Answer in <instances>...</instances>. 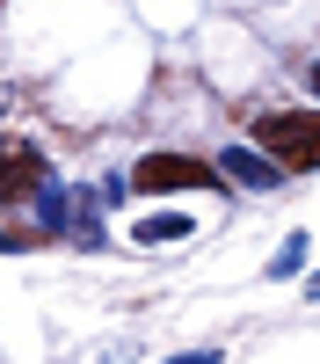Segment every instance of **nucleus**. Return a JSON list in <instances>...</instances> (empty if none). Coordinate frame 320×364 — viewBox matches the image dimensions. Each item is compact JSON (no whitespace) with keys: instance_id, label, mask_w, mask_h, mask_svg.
<instances>
[{"instance_id":"f257e3e1","label":"nucleus","mask_w":320,"mask_h":364,"mask_svg":"<svg viewBox=\"0 0 320 364\" xmlns=\"http://www.w3.org/2000/svg\"><path fill=\"white\" fill-rule=\"evenodd\" d=\"M255 154H270L277 168H320V109H262Z\"/></svg>"},{"instance_id":"f03ea898","label":"nucleus","mask_w":320,"mask_h":364,"mask_svg":"<svg viewBox=\"0 0 320 364\" xmlns=\"http://www.w3.org/2000/svg\"><path fill=\"white\" fill-rule=\"evenodd\" d=\"M124 182H131V190H153V197H175V190H211L219 168H204L189 154H145L138 175H124Z\"/></svg>"},{"instance_id":"7ed1b4c3","label":"nucleus","mask_w":320,"mask_h":364,"mask_svg":"<svg viewBox=\"0 0 320 364\" xmlns=\"http://www.w3.org/2000/svg\"><path fill=\"white\" fill-rule=\"evenodd\" d=\"M44 182V154L29 139H8L0 146V204H15V197H29Z\"/></svg>"},{"instance_id":"20e7f679","label":"nucleus","mask_w":320,"mask_h":364,"mask_svg":"<svg viewBox=\"0 0 320 364\" xmlns=\"http://www.w3.org/2000/svg\"><path fill=\"white\" fill-rule=\"evenodd\" d=\"M219 182H241V190H277V182H284V168H277L270 154H255V146H226Z\"/></svg>"},{"instance_id":"39448f33","label":"nucleus","mask_w":320,"mask_h":364,"mask_svg":"<svg viewBox=\"0 0 320 364\" xmlns=\"http://www.w3.org/2000/svg\"><path fill=\"white\" fill-rule=\"evenodd\" d=\"M29 197H37V219H44V233H73V190H66V182H51V175H44Z\"/></svg>"},{"instance_id":"423d86ee","label":"nucleus","mask_w":320,"mask_h":364,"mask_svg":"<svg viewBox=\"0 0 320 364\" xmlns=\"http://www.w3.org/2000/svg\"><path fill=\"white\" fill-rule=\"evenodd\" d=\"M197 226L182 219V211H160V219H145V226H131V240L138 248H175V240H189Z\"/></svg>"},{"instance_id":"0eeeda50","label":"nucleus","mask_w":320,"mask_h":364,"mask_svg":"<svg viewBox=\"0 0 320 364\" xmlns=\"http://www.w3.org/2000/svg\"><path fill=\"white\" fill-rule=\"evenodd\" d=\"M306 240L313 233H284V248L270 255V277H299V269H306Z\"/></svg>"},{"instance_id":"6e6552de","label":"nucleus","mask_w":320,"mask_h":364,"mask_svg":"<svg viewBox=\"0 0 320 364\" xmlns=\"http://www.w3.org/2000/svg\"><path fill=\"white\" fill-rule=\"evenodd\" d=\"M167 364H219V350H189V357H167Z\"/></svg>"},{"instance_id":"1a4fd4ad","label":"nucleus","mask_w":320,"mask_h":364,"mask_svg":"<svg viewBox=\"0 0 320 364\" xmlns=\"http://www.w3.org/2000/svg\"><path fill=\"white\" fill-rule=\"evenodd\" d=\"M29 248V240H15V233H0V255H22Z\"/></svg>"},{"instance_id":"9d476101","label":"nucleus","mask_w":320,"mask_h":364,"mask_svg":"<svg viewBox=\"0 0 320 364\" xmlns=\"http://www.w3.org/2000/svg\"><path fill=\"white\" fill-rule=\"evenodd\" d=\"M306 87H313V95H320V58H313V66H306Z\"/></svg>"},{"instance_id":"9b49d317","label":"nucleus","mask_w":320,"mask_h":364,"mask_svg":"<svg viewBox=\"0 0 320 364\" xmlns=\"http://www.w3.org/2000/svg\"><path fill=\"white\" fill-rule=\"evenodd\" d=\"M306 299H320V269H313V277H306Z\"/></svg>"},{"instance_id":"f8f14e48","label":"nucleus","mask_w":320,"mask_h":364,"mask_svg":"<svg viewBox=\"0 0 320 364\" xmlns=\"http://www.w3.org/2000/svg\"><path fill=\"white\" fill-rule=\"evenodd\" d=\"M0 117H8V95H0Z\"/></svg>"}]
</instances>
